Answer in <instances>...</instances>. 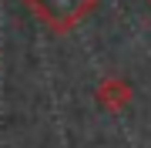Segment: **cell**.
Returning <instances> with one entry per match:
<instances>
[{"label": "cell", "instance_id": "obj_1", "mask_svg": "<svg viewBox=\"0 0 151 148\" xmlns=\"http://www.w3.org/2000/svg\"><path fill=\"white\" fill-rule=\"evenodd\" d=\"M34 7H37V14L50 24V27L67 30L70 24H77L87 14L91 0H34Z\"/></svg>", "mask_w": 151, "mask_h": 148}]
</instances>
